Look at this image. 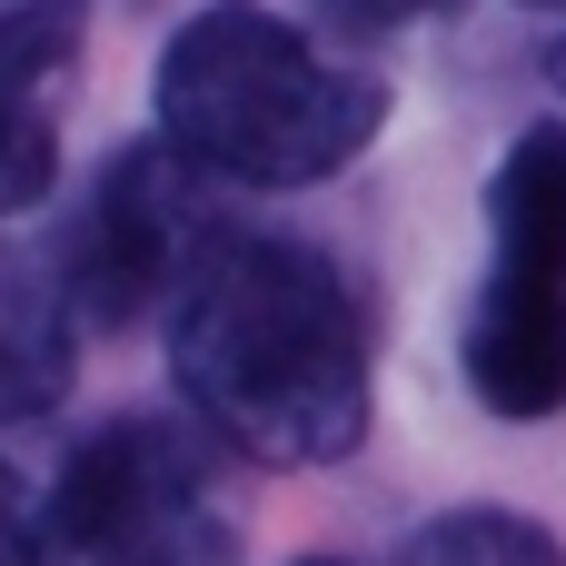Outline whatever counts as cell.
<instances>
[{
  "label": "cell",
  "mask_w": 566,
  "mask_h": 566,
  "mask_svg": "<svg viewBox=\"0 0 566 566\" xmlns=\"http://www.w3.org/2000/svg\"><path fill=\"white\" fill-rule=\"evenodd\" d=\"M169 378L239 458L338 468L368 438V308L328 249L209 219L169 289Z\"/></svg>",
  "instance_id": "cell-1"
},
{
  "label": "cell",
  "mask_w": 566,
  "mask_h": 566,
  "mask_svg": "<svg viewBox=\"0 0 566 566\" xmlns=\"http://www.w3.org/2000/svg\"><path fill=\"white\" fill-rule=\"evenodd\" d=\"M159 149L239 189H318L388 129V80L259 0H209L149 70Z\"/></svg>",
  "instance_id": "cell-2"
},
{
  "label": "cell",
  "mask_w": 566,
  "mask_h": 566,
  "mask_svg": "<svg viewBox=\"0 0 566 566\" xmlns=\"http://www.w3.org/2000/svg\"><path fill=\"white\" fill-rule=\"evenodd\" d=\"M458 368L488 418L566 408V119L517 129L488 179V269L468 289Z\"/></svg>",
  "instance_id": "cell-3"
},
{
  "label": "cell",
  "mask_w": 566,
  "mask_h": 566,
  "mask_svg": "<svg viewBox=\"0 0 566 566\" xmlns=\"http://www.w3.org/2000/svg\"><path fill=\"white\" fill-rule=\"evenodd\" d=\"M50 527L80 566H239V517L219 507L199 438L169 418L90 428L50 488Z\"/></svg>",
  "instance_id": "cell-4"
},
{
  "label": "cell",
  "mask_w": 566,
  "mask_h": 566,
  "mask_svg": "<svg viewBox=\"0 0 566 566\" xmlns=\"http://www.w3.org/2000/svg\"><path fill=\"white\" fill-rule=\"evenodd\" d=\"M199 229H209L199 179H189L159 139H119V149L90 169L80 209L60 219L50 289H60L70 328H80V318H90V328H129L149 298H169L179 269H189V249H199Z\"/></svg>",
  "instance_id": "cell-5"
},
{
  "label": "cell",
  "mask_w": 566,
  "mask_h": 566,
  "mask_svg": "<svg viewBox=\"0 0 566 566\" xmlns=\"http://www.w3.org/2000/svg\"><path fill=\"white\" fill-rule=\"evenodd\" d=\"M90 10L80 0H10L0 10V219L40 209L60 179V90L80 80Z\"/></svg>",
  "instance_id": "cell-6"
},
{
  "label": "cell",
  "mask_w": 566,
  "mask_h": 566,
  "mask_svg": "<svg viewBox=\"0 0 566 566\" xmlns=\"http://www.w3.org/2000/svg\"><path fill=\"white\" fill-rule=\"evenodd\" d=\"M70 368H80V328H70L60 289L0 249V428L60 408L70 398Z\"/></svg>",
  "instance_id": "cell-7"
},
{
  "label": "cell",
  "mask_w": 566,
  "mask_h": 566,
  "mask_svg": "<svg viewBox=\"0 0 566 566\" xmlns=\"http://www.w3.org/2000/svg\"><path fill=\"white\" fill-rule=\"evenodd\" d=\"M398 566H566V547L517 507H448L408 537Z\"/></svg>",
  "instance_id": "cell-8"
},
{
  "label": "cell",
  "mask_w": 566,
  "mask_h": 566,
  "mask_svg": "<svg viewBox=\"0 0 566 566\" xmlns=\"http://www.w3.org/2000/svg\"><path fill=\"white\" fill-rule=\"evenodd\" d=\"M0 566H60V527H50V497L0 458Z\"/></svg>",
  "instance_id": "cell-9"
},
{
  "label": "cell",
  "mask_w": 566,
  "mask_h": 566,
  "mask_svg": "<svg viewBox=\"0 0 566 566\" xmlns=\"http://www.w3.org/2000/svg\"><path fill=\"white\" fill-rule=\"evenodd\" d=\"M338 30H408V20H448V10H468V0H318Z\"/></svg>",
  "instance_id": "cell-10"
},
{
  "label": "cell",
  "mask_w": 566,
  "mask_h": 566,
  "mask_svg": "<svg viewBox=\"0 0 566 566\" xmlns=\"http://www.w3.org/2000/svg\"><path fill=\"white\" fill-rule=\"evenodd\" d=\"M547 80H557V99H566V30H557V50H547Z\"/></svg>",
  "instance_id": "cell-11"
},
{
  "label": "cell",
  "mask_w": 566,
  "mask_h": 566,
  "mask_svg": "<svg viewBox=\"0 0 566 566\" xmlns=\"http://www.w3.org/2000/svg\"><path fill=\"white\" fill-rule=\"evenodd\" d=\"M298 566H358V557H298Z\"/></svg>",
  "instance_id": "cell-12"
},
{
  "label": "cell",
  "mask_w": 566,
  "mask_h": 566,
  "mask_svg": "<svg viewBox=\"0 0 566 566\" xmlns=\"http://www.w3.org/2000/svg\"><path fill=\"white\" fill-rule=\"evenodd\" d=\"M537 10H557V0H537Z\"/></svg>",
  "instance_id": "cell-13"
},
{
  "label": "cell",
  "mask_w": 566,
  "mask_h": 566,
  "mask_svg": "<svg viewBox=\"0 0 566 566\" xmlns=\"http://www.w3.org/2000/svg\"><path fill=\"white\" fill-rule=\"evenodd\" d=\"M0 10H10V0H0Z\"/></svg>",
  "instance_id": "cell-14"
}]
</instances>
